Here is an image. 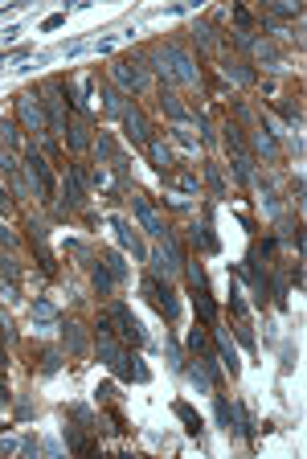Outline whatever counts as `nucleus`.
Here are the masks:
<instances>
[{
  "mask_svg": "<svg viewBox=\"0 0 307 459\" xmlns=\"http://www.w3.org/2000/svg\"><path fill=\"white\" fill-rule=\"evenodd\" d=\"M62 344H66L70 357H82V353H86V332H82V324L66 320V324H62Z\"/></svg>",
  "mask_w": 307,
  "mask_h": 459,
  "instance_id": "nucleus-15",
  "label": "nucleus"
},
{
  "mask_svg": "<svg viewBox=\"0 0 307 459\" xmlns=\"http://www.w3.org/2000/svg\"><path fill=\"white\" fill-rule=\"evenodd\" d=\"M131 205H136V218H140L143 230H148L152 238H164V234H168V226L160 221V214L152 209V201H148V197H131Z\"/></svg>",
  "mask_w": 307,
  "mask_h": 459,
  "instance_id": "nucleus-12",
  "label": "nucleus"
},
{
  "mask_svg": "<svg viewBox=\"0 0 307 459\" xmlns=\"http://www.w3.org/2000/svg\"><path fill=\"white\" fill-rule=\"evenodd\" d=\"M25 172H29V181H33V189H37V197L41 201H53V172H49L46 156L41 152H25Z\"/></svg>",
  "mask_w": 307,
  "mask_h": 459,
  "instance_id": "nucleus-4",
  "label": "nucleus"
},
{
  "mask_svg": "<svg viewBox=\"0 0 307 459\" xmlns=\"http://www.w3.org/2000/svg\"><path fill=\"white\" fill-rule=\"evenodd\" d=\"M189 287H192V304H197V316H201L205 324H217V299L209 295V279H205L201 263H189Z\"/></svg>",
  "mask_w": 307,
  "mask_h": 459,
  "instance_id": "nucleus-2",
  "label": "nucleus"
},
{
  "mask_svg": "<svg viewBox=\"0 0 307 459\" xmlns=\"http://www.w3.org/2000/svg\"><path fill=\"white\" fill-rule=\"evenodd\" d=\"M33 320L37 324H58V308L49 299H33Z\"/></svg>",
  "mask_w": 307,
  "mask_h": 459,
  "instance_id": "nucleus-24",
  "label": "nucleus"
},
{
  "mask_svg": "<svg viewBox=\"0 0 307 459\" xmlns=\"http://www.w3.org/2000/svg\"><path fill=\"white\" fill-rule=\"evenodd\" d=\"M0 275H4L8 283H17V279H21V271H17V263H13L8 254H0Z\"/></svg>",
  "mask_w": 307,
  "mask_h": 459,
  "instance_id": "nucleus-29",
  "label": "nucleus"
},
{
  "mask_svg": "<svg viewBox=\"0 0 307 459\" xmlns=\"http://www.w3.org/2000/svg\"><path fill=\"white\" fill-rule=\"evenodd\" d=\"M160 107H164V111H168V115H172V119H176V123H185V119H189V111L181 107V98L172 95L168 86H164V91H160Z\"/></svg>",
  "mask_w": 307,
  "mask_h": 459,
  "instance_id": "nucleus-21",
  "label": "nucleus"
},
{
  "mask_svg": "<svg viewBox=\"0 0 307 459\" xmlns=\"http://www.w3.org/2000/svg\"><path fill=\"white\" fill-rule=\"evenodd\" d=\"M8 209H13V197H8L4 189H0V214H8Z\"/></svg>",
  "mask_w": 307,
  "mask_h": 459,
  "instance_id": "nucleus-35",
  "label": "nucleus"
},
{
  "mask_svg": "<svg viewBox=\"0 0 307 459\" xmlns=\"http://www.w3.org/2000/svg\"><path fill=\"white\" fill-rule=\"evenodd\" d=\"M217 422L226 435H237V406H230L226 398H217Z\"/></svg>",
  "mask_w": 307,
  "mask_h": 459,
  "instance_id": "nucleus-18",
  "label": "nucleus"
},
{
  "mask_svg": "<svg viewBox=\"0 0 307 459\" xmlns=\"http://www.w3.org/2000/svg\"><path fill=\"white\" fill-rule=\"evenodd\" d=\"M91 279H95L98 295H111V291H115V275L107 271V263H91Z\"/></svg>",
  "mask_w": 307,
  "mask_h": 459,
  "instance_id": "nucleus-17",
  "label": "nucleus"
},
{
  "mask_svg": "<svg viewBox=\"0 0 307 459\" xmlns=\"http://www.w3.org/2000/svg\"><path fill=\"white\" fill-rule=\"evenodd\" d=\"M172 410H176V418L185 422V431H189V435H201V414L192 410L189 402H172Z\"/></svg>",
  "mask_w": 307,
  "mask_h": 459,
  "instance_id": "nucleus-19",
  "label": "nucleus"
},
{
  "mask_svg": "<svg viewBox=\"0 0 307 459\" xmlns=\"http://www.w3.org/2000/svg\"><path fill=\"white\" fill-rule=\"evenodd\" d=\"M0 340H4V320H0Z\"/></svg>",
  "mask_w": 307,
  "mask_h": 459,
  "instance_id": "nucleus-38",
  "label": "nucleus"
},
{
  "mask_svg": "<svg viewBox=\"0 0 307 459\" xmlns=\"http://www.w3.org/2000/svg\"><path fill=\"white\" fill-rule=\"evenodd\" d=\"M103 263H107V271H111L115 279L127 275V263H123V254H119V250H103Z\"/></svg>",
  "mask_w": 307,
  "mask_h": 459,
  "instance_id": "nucleus-26",
  "label": "nucleus"
},
{
  "mask_svg": "<svg viewBox=\"0 0 307 459\" xmlns=\"http://www.w3.org/2000/svg\"><path fill=\"white\" fill-rule=\"evenodd\" d=\"M148 152H152V160H156V169H160V172L172 169V152H168L160 140H148Z\"/></svg>",
  "mask_w": 307,
  "mask_h": 459,
  "instance_id": "nucleus-23",
  "label": "nucleus"
},
{
  "mask_svg": "<svg viewBox=\"0 0 307 459\" xmlns=\"http://www.w3.org/2000/svg\"><path fill=\"white\" fill-rule=\"evenodd\" d=\"M234 21L242 25V29H250V13H246V8H234Z\"/></svg>",
  "mask_w": 307,
  "mask_h": 459,
  "instance_id": "nucleus-33",
  "label": "nucleus"
},
{
  "mask_svg": "<svg viewBox=\"0 0 307 459\" xmlns=\"http://www.w3.org/2000/svg\"><path fill=\"white\" fill-rule=\"evenodd\" d=\"M66 447H70L74 455H95L98 451V443H91L86 435H78V431H70V427H66Z\"/></svg>",
  "mask_w": 307,
  "mask_h": 459,
  "instance_id": "nucleus-20",
  "label": "nucleus"
},
{
  "mask_svg": "<svg viewBox=\"0 0 307 459\" xmlns=\"http://www.w3.org/2000/svg\"><path fill=\"white\" fill-rule=\"evenodd\" d=\"M0 246H13V234H8L4 226H0Z\"/></svg>",
  "mask_w": 307,
  "mask_h": 459,
  "instance_id": "nucleus-36",
  "label": "nucleus"
},
{
  "mask_svg": "<svg viewBox=\"0 0 307 459\" xmlns=\"http://www.w3.org/2000/svg\"><path fill=\"white\" fill-rule=\"evenodd\" d=\"M119 115H123V127H127L131 144H148V119H143L140 107H136V103H123V107H119Z\"/></svg>",
  "mask_w": 307,
  "mask_h": 459,
  "instance_id": "nucleus-11",
  "label": "nucleus"
},
{
  "mask_svg": "<svg viewBox=\"0 0 307 459\" xmlns=\"http://www.w3.org/2000/svg\"><path fill=\"white\" fill-rule=\"evenodd\" d=\"M189 349L197 353V357H205V353H209V344H205V332H201V328H192V332H189Z\"/></svg>",
  "mask_w": 307,
  "mask_h": 459,
  "instance_id": "nucleus-28",
  "label": "nucleus"
},
{
  "mask_svg": "<svg viewBox=\"0 0 307 459\" xmlns=\"http://www.w3.org/2000/svg\"><path fill=\"white\" fill-rule=\"evenodd\" d=\"M37 369H41V373H58V369H62V353H58V349H41V353H37Z\"/></svg>",
  "mask_w": 307,
  "mask_h": 459,
  "instance_id": "nucleus-25",
  "label": "nucleus"
},
{
  "mask_svg": "<svg viewBox=\"0 0 307 459\" xmlns=\"http://www.w3.org/2000/svg\"><path fill=\"white\" fill-rule=\"evenodd\" d=\"M143 295H148V304L164 316L168 324L176 320V312H181V304H176V291L168 287L160 275H148V279H143Z\"/></svg>",
  "mask_w": 307,
  "mask_h": 459,
  "instance_id": "nucleus-3",
  "label": "nucleus"
},
{
  "mask_svg": "<svg viewBox=\"0 0 307 459\" xmlns=\"http://www.w3.org/2000/svg\"><path fill=\"white\" fill-rule=\"evenodd\" d=\"M111 324H119V337L127 340L131 349L148 344V337H143V324L131 316V308H127V304H115V308H111Z\"/></svg>",
  "mask_w": 307,
  "mask_h": 459,
  "instance_id": "nucleus-6",
  "label": "nucleus"
},
{
  "mask_svg": "<svg viewBox=\"0 0 307 459\" xmlns=\"http://www.w3.org/2000/svg\"><path fill=\"white\" fill-rule=\"evenodd\" d=\"M46 131H66V111H62V103H66V82L62 78H49L46 82Z\"/></svg>",
  "mask_w": 307,
  "mask_h": 459,
  "instance_id": "nucleus-5",
  "label": "nucleus"
},
{
  "mask_svg": "<svg viewBox=\"0 0 307 459\" xmlns=\"http://www.w3.org/2000/svg\"><path fill=\"white\" fill-rule=\"evenodd\" d=\"M62 21H66V17H62V13H53V17H46V25H41V29H58Z\"/></svg>",
  "mask_w": 307,
  "mask_h": 459,
  "instance_id": "nucleus-34",
  "label": "nucleus"
},
{
  "mask_svg": "<svg viewBox=\"0 0 307 459\" xmlns=\"http://www.w3.org/2000/svg\"><path fill=\"white\" fill-rule=\"evenodd\" d=\"M254 148H259L266 160H279V144H275V136L262 127V131H254Z\"/></svg>",
  "mask_w": 307,
  "mask_h": 459,
  "instance_id": "nucleus-22",
  "label": "nucleus"
},
{
  "mask_svg": "<svg viewBox=\"0 0 307 459\" xmlns=\"http://www.w3.org/2000/svg\"><path fill=\"white\" fill-rule=\"evenodd\" d=\"M66 144H70V152H86L91 148V119H78L66 123Z\"/></svg>",
  "mask_w": 307,
  "mask_h": 459,
  "instance_id": "nucleus-14",
  "label": "nucleus"
},
{
  "mask_svg": "<svg viewBox=\"0 0 307 459\" xmlns=\"http://www.w3.org/2000/svg\"><path fill=\"white\" fill-rule=\"evenodd\" d=\"M17 115H21L25 131H46V115H41L37 91H21V95H17Z\"/></svg>",
  "mask_w": 307,
  "mask_h": 459,
  "instance_id": "nucleus-8",
  "label": "nucleus"
},
{
  "mask_svg": "<svg viewBox=\"0 0 307 459\" xmlns=\"http://www.w3.org/2000/svg\"><path fill=\"white\" fill-rule=\"evenodd\" d=\"M0 369H4V353H0Z\"/></svg>",
  "mask_w": 307,
  "mask_h": 459,
  "instance_id": "nucleus-39",
  "label": "nucleus"
},
{
  "mask_svg": "<svg viewBox=\"0 0 307 459\" xmlns=\"http://www.w3.org/2000/svg\"><path fill=\"white\" fill-rule=\"evenodd\" d=\"M70 418H74V422H82V427H95V422H98L86 406H70Z\"/></svg>",
  "mask_w": 307,
  "mask_h": 459,
  "instance_id": "nucleus-30",
  "label": "nucleus"
},
{
  "mask_svg": "<svg viewBox=\"0 0 307 459\" xmlns=\"http://www.w3.org/2000/svg\"><path fill=\"white\" fill-rule=\"evenodd\" d=\"M111 226H115L119 242H123V246H127V250H131L136 259H148V246H143V242H140V234L131 230V221H127V218H111Z\"/></svg>",
  "mask_w": 307,
  "mask_h": 459,
  "instance_id": "nucleus-13",
  "label": "nucleus"
},
{
  "mask_svg": "<svg viewBox=\"0 0 307 459\" xmlns=\"http://www.w3.org/2000/svg\"><path fill=\"white\" fill-rule=\"evenodd\" d=\"M156 70H160V78L164 82H185V86H192L197 82V66H192V58L185 53L181 46H164V49H156Z\"/></svg>",
  "mask_w": 307,
  "mask_h": 459,
  "instance_id": "nucleus-1",
  "label": "nucleus"
},
{
  "mask_svg": "<svg viewBox=\"0 0 307 459\" xmlns=\"http://www.w3.org/2000/svg\"><path fill=\"white\" fill-rule=\"evenodd\" d=\"M213 344H217V353H221V365H226V369H230V377H237V373H242V361H237L234 344H230V340H226V332H221V328H217V332H213Z\"/></svg>",
  "mask_w": 307,
  "mask_h": 459,
  "instance_id": "nucleus-16",
  "label": "nucleus"
},
{
  "mask_svg": "<svg viewBox=\"0 0 307 459\" xmlns=\"http://www.w3.org/2000/svg\"><path fill=\"white\" fill-rule=\"evenodd\" d=\"M148 259H152V266H156V275H160V271H164V275H172V271H181V266H185V254H181V246H176V238H172V234H164V238H160V246H156Z\"/></svg>",
  "mask_w": 307,
  "mask_h": 459,
  "instance_id": "nucleus-7",
  "label": "nucleus"
},
{
  "mask_svg": "<svg viewBox=\"0 0 307 459\" xmlns=\"http://www.w3.org/2000/svg\"><path fill=\"white\" fill-rule=\"evenodd\" d=\"M205 176H209L213 197H221V193H226V181H221V169H217V164H205Z\"/></svg>",
  "mask_w": 307,
  "mask_h": 459,
  "instance_id": "nucleus-27",
  "label": "nucleus"
},
{
  "mask_svg": "<svg viewBox=\"0 0 307 459\" xmlns=\"http://www.w3.org/2000/svg\"><path fill=\"white\" fill-rule=\"evenodd\" d=\"M4 402H8V389H4V382H0V406H4Z\"/></svg>",
  "mask_w": 307,
  "mask_h": 459,
  "instance_id": "nucleus-37",
  "label": "nucleus"
},
{
  "mask_svg": "<svg viewBox=\"0 0 307 459\" xmlns=\"http://www.w3.org/2000/svg\"><path fill=\"white\" fill-rule=\"evenodd\" d=\"M86 181H91V172L82 164H70V172H66V205L70 209H78L86 201Z\"/></svg>",
  "mask_w": 307,
  "mask_h": 459,
  "instance_id": "nucleus-10",
  "label": "nucleus"
},
{
  "mask_svg": "<svg viewBox=\"0 0 307 459\" xmlns=\"http://www.w3.org/2000/svg\"><path fill=\"white\" fill-rule=\"evenodd\" d=\"M95 394H98V402H107V398H111V394H115V386H111V382H103V386H98Z\"/></svg>",
  "mask_w": 307,
  "mask_h": 459,
  "instance_id": "nucleus-32",
  "label": "nucleus"
},
{
  "mask_svg": "<svg viewBox=\"0 0 307 459\" xmlns=\"http://www.w3.org/2000/svg\"><path fill=\"white\" fill-rule=\"evenodd\" d=\"M111 74H115V82L123 91H140L143 86V66L136 58H115V62H111Z\"/></svg>",
  "mask_w": 307,
  "mask_h": 459,
  "instance_id": "nucleus-9",
  "label": "nucleus"
},
{
  "mask_svg": "<svg viewBox=\"0 0 307 459\" xmlns=\"http://www.w3.org/2000/svg\"><path fill=\"white\" fill-rule=\"evenodd\" d=\"M176 185H181L185 193H197V176H192V172H181V176H176Z\"/></svg>",
  "mask_w": 307,
  "mask_h": 459,
  "instance_id": "nucleus-31",
  "label": "nucleus"
}]
</instances>
